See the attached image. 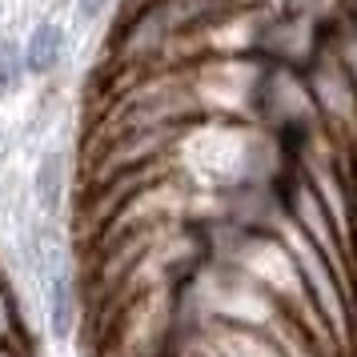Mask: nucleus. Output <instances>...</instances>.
<instances>
[{"instance_id": "obj_6", "label": "nucleus", "mask_w": 357, "mask_h": 357, "mask_svg": "<svg viewBox=\"0 0 357 357\" xmlns=\"http://www.w3.org/2000/svg\"><path fill=\"white\" fill-rule=\"evenodd\" d=\"M105 4H109V0H77V8H81L84 20H97L100 13H105Z\"/></svg>"}, {"instance_id": "obj_1", "label": "nucleus", "mask_w": 357, "mask_h": 357, "mask_svg": "<svg viewBox=\"0 0 357 357\" xmlns=\"http://www.w3.org/2000/svg\"><path fill=\"white\" fill-rule=\"evenodd\" d=\"M40 277H45V301H49V329L52 337H73L77 329V281L68 273L65 253L56 245L40 249Z\"/></svg>"}, {"instance_id": "obj_3", "label": "nucleus", "mask_w": 357, "mask_h": 357, "mask_svg": "<svg viewBox=\"0 0 357 357\" xmlns=\"http://www.w3.org/2000/svg\"><path fill=\"white\" fill-rule=\"evenodd\" d=\"M33 193H36V205L40 213L56 217L61 201H65V153L61 149H49L40 165H36V181H33Z\"/></svg>"}, {"instance_id": "obj_5", "label": "nucleus", "mask_w": 357, "mask_h": 357, "mask_svg": "<svg viewBox=\"0 0 357 357\" xmlns=\"http://www.w3.org/2000/svg\"><path fill=\"white\" fill-rule=\"evenodd\" d=\"M20 337V313H17V301H13V293L0 285V345H17Z\"/></svg>"}, {"instance_id": "obj_4", "label": "nucleus", "mask_w": 357, "mask_h": 357, "mask_svg": "<svg viewBox=\"0 0 357 357\" xmlns=\"http://www.w3.org/2000/svg\"><path fill=\"white\" fill-rule=\"evenodd\" d=\"M24 49H20L13 36H0V97L13 93L20 81H24Z\"/></svg>"}, {"instance_id": "obj_7", "label": "nucleus", "mask_w": 357, "mask_h": 357, "mask_svg": "<svg viewBox=\"0 0 357 357\" xmlns=\"http://www.w3.org/2000/svg\"><path fill=\"white\" fill-rule=\"evenodd\" d=\"M0 357H17V349H8V345H0Z\"/></svg>"}, {"instance_id": "obj_2", "label": "nucleus", "mask_w": 357, "mask_h": 357, "mask_svg": "<svg viewBox=\"0 0 357 357\" xmlns=\"http://www.w3.org/2000/svg\"><path fill=\"white\" fill-rule=\"evenodd\" d=\"M61 56H65V29L52 24V20H40L29 36V45H24V68L45 77L61 65Z\"/></svg>"}]
</instances>
